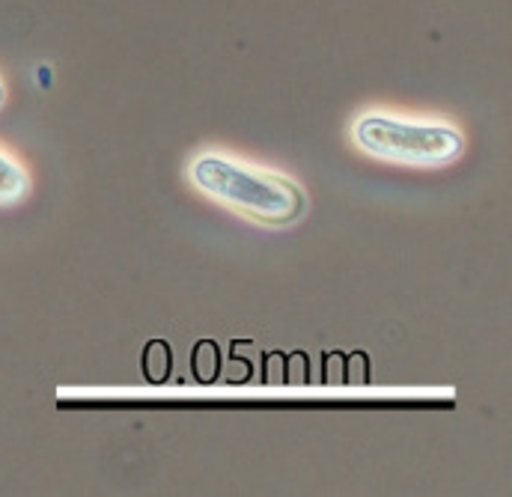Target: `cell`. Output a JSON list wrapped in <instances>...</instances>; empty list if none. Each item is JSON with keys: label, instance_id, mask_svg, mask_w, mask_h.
<instances>
[{"label": "cell", "instance_id": "cell-1", "mask_svg": "<svg viewBox=\"0 0 512 497\" xmlns=\"http://www.w3.org/2000/svg\"><path fill=\"white\" fill-rule=\"evenodd\" d=\"M185 179L194 194L256 227L283 230L307 212V194L295 176L230 149H200L188 158Z\"/></svg>", "mask_w": 512, "mask_h": 497}, {"label": "cell", "instance_id": "cell-2", "mask_svg": "<svg viewBox=\"0 0 512 497\" xmlns=\"http://www.w3.org/2000/svg\"><path fill=\"white\" fill-rule=\"evenodd\" d=\"M349 143L364 158L405 167L444 170L465 155V131L447 117L367 108L349 125Z\"/></svg>", "mask_w": 512, "mask_h": 497}, {"label": "cell", "instance_id": "cell-3", "mask_svg": "<svg viewBox=\"0 0 512 497\" xmlns=\"http://www.w3.org/2000/svg\"><path fill=\"white\" fill-rule=\"evenodd\" d=\"M33 176L18 152L0 143V209L21 206L30 197Z\"/></svg>", "mask_w": 512, "mask_h": 497}, {"label": "cell", "instance_id": "cell-4", "mask_svg": "<svg viewBox=\"0 0 512 497\" xmlns=\"http://www.w3.org/2000/svg\"><path fill=\"white\" fill-rule=\"evenodd\" d=\"M140 367H143V375H146V381H149V384H161V381H167L170 367H173L170 346H167L164 340H152V343H146L143 358H140Z\"/></svg>", "mask_w": 512, "mask_h": 497}, {"label": "cell", "instance_id": "cell-5", "mask_svg": "<svg viewBox=\"0 0 512 497\" xmlns=\"http://www.w3.org/2000/svg\"><path fill=\"white\" fill-rule=\"evenodd\" d=\"M194 373H197L200 381L215 378V373H218V352H215V346H209V343L197 346V352H194Z\"/></svg>", "mask_w": 512, "mask_h": 497}, {"label": "cell", "instance_id": "cell-6", "mask_svg": "<svg viewBox=\"0 0 512 497\" xmlns=\"http://www.w3.org/2000/svg\"><path fill=\"white\" fill-rule=\"evenodd\" d=\"M6 99H9V87H6V81H3V75H0V111L6 108Z\"/></svg>", "mask_w": 512, "mask_h": 497}]
</instances>
